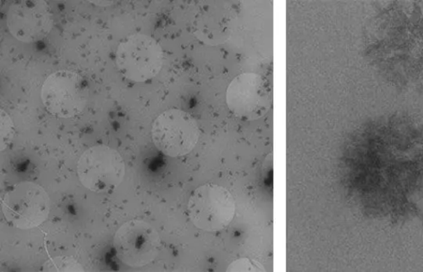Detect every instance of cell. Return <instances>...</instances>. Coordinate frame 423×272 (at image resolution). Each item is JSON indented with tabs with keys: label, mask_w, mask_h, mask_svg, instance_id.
I'll list each match as a JSON object with an SVG mask.
<instances>
[{
	"label": "cell",
	"mask_w": 423,
	"mask_h": 272,
	"mask_svg": "<svg viewBox=\"0 0 423 272\" xmlns=\"http://www.w3.org/2000/svg\"><path fill=\"white\" fill-rule=\"evenodd\" d=\"M360 183L374 217L411 212L423 189V127L404 114L367 122L361 134Z\"/></svg>",
	"instance_id": "1"
},
{
	"label": "cell",
	"mask_w": 423,
	"mask_h": 272,
	"mask_svg": "<svg viewBox=\"0 0 423 272\" xmlns=\"http://www.w3.org/2000/svg\"><path fill=\"white\" fill-rule=\"evenodd\" d=\"M365 53L379 75L395 86L423 76V7L394 2L367 24Z\"/></svg>",
	"instance_id": "2"
},
{
	"label": "cell",
	"mask_w": 423,
	"mask_h": 272,
	"mask_svg": "<svg viewBox=\"0 0 423 272\" xmlns=\"http://www.w3.org/2000/svg\"><path fill=\"white\" fill-rule=\"evenodd\" d=\"M4 218L21 230L37 228L49 217L51 201L45 189L33 181H21L8 188L1 200Z\"/></svg>",
	"instance_id": "3"
},
{
	"label": "cell",
	"mask_w": 423,
	"mask_h": 272,
	"mask_svg": "<svg viewBox=\"0 0 423 272\" xmlns=\"http://www.w3.org/2000/svg\"><path fill=\"white\" fill-rule=\"evenodd\" d=\"M41 98L46 110L55 118H75L88 105L89 84L75 71H58L51 73L43 83Z\"/></svg>",
	"instance_id": "4"
},
{
	"label": "cell",
	"mask_w": 423,
	"mask_h": 272,
	"mask_svg": "<svg viewBox=\"0 0 423 272\" xmlns=\"http://www.w3.org/2000/svg\"><path fill=\"white\" fill-rule=\"evenodd\" d=\"M78 179L84 188L94 193H109L122 184L126 166L121 154L106 145L90 147L76 164Z\"/></svg>",
	"instance_id": "5"
},
{
	"label": "cell",
	"mask_w": 423,
	"mask_h": 272,
	"mask_svg": "<svg viewBox=\"0 0 423 272\" xmlns=\"http://www.w3.org/2000/svg\"><path fill=\"white\" fill-rule=\"evenodd\" d=\"M187 210L194 226L206 232H218L230 226L234 218L236 203L225 188L206 183L194 190Z\"/></svg>",
	"instance_id": "6"
},
{
	"label": "cell",
	"mask_w": 423,
	"mask_h": 272,
	"mask_svg": "<svg viewBox=\"0 0 423 272\" xmlns=\"http://www.w3.org/2000/svg\"><path fill=\"white\" fill-rule=\"evenodd\" d=\"M164 54L157 40L146 34H133L120 43L115 53L116 68L126 79L144 83L161 71Z\"/></svg>",
	"instance_id": "7"
},
{
	"label": "cell",
	"mask_w": 423,
	"mask_h": 272,
	"mask_svg": "<svg viewBox=\"0 0 423 272\" xmlns=\"http://www.w3.org/2000/svg\"><path fill=\"white\" fill-rule=\"evenodd\" d=\"M200 135L196 119L180 109L163 111L155 118L152 127L155 148L171 158L184 157L192 152Z\"/></svg>",
	"instance_id": "8"
},
{
	"label": "cell",
	"mask_w": 423,
	"mask_h": 272,
	"mask_svg": "<svg viewBox=\"0 0 423 272\" xmlns=\"http://www.w3.org/2000/svg\"><path fill=\"white\" fill-rule=\"evenodd\" d=\"M273 102L268 80L257 73H243L232 80L226 91L228 109L236 118L252 122L267 114Z\"/></svg>",
	"instance_id": "9"
},
{
	"label": "cell",
	"mask_w": 423,
	"mask_h": 272,
	"mask_svg": "<svg viewBox=\"0 0 423 272\" xmlns=\"http://www.w3.org/2000/svg\"><path fill=\"white\" fill-rule=\"evenodd\" d=\"M161 247L158 232L144 220L132 219L125 222L114 237L116 257L133 269L144 267L154 262Z\"/></svg>",
	"instance_id": "10"
},
{
	"label": "cell",
	"mask_w": 423,
	"mask_h": 272,
	"mask_svg": "<svg viewBox=\"0 0 423 272\" xmlns=\"http://www.w3.org/2000/svg\"><path fill=\"white\" fill-rule=\"evenodd\" d=\"M239 12V4L235 1L198 2L192 17V33L198 41L207 46L223 45L232 37Z\"/></svg>",
	"instance_id": "11"
},
{
	"label": "cell",
	"mask_w": 423,
	"mask_h": 272,
	"mask_svg": "<svg viewBox=\"0 0 423 272\" xmlns=\"http://www.w3.org/2000/svg\"><path fill=\"white\" fill-rule=\"evenodd\" d=\"M7 25L12 36L24 43L43 40L54 25L53 11L44 0H20L11 3Z\"/></svg>",
	"instance_id": "12"
},
{
	"label": "cell",
	"mask_w": 423,
	"mask_h": 272,
	"mask_svg": "<svg viewBox=\"0 0 423 272\" xmlns=\"http://www.w3.org/2000/svg\"><path fill=\"white\" fill-rule=\"evenodd\" d=\"M42 271L47 272H84V266L74 257L60 256L51 257L44 262Z\"/></svg>",
	"instance_id": "13"
},
{
	"label": "cell",
	"mask_w": 423,
	"mask_h": 272,
	"mask_svg": "<svg viewBox=\"0 0 423 272\" xmlns=\"http://www.w3.org/2000/svg\"><path fill=\"white\" fill-rule=\"evenodd\" d=\"M15 125L6 111L0 110V150L4 151L15 137Z\"/></svg>",
	"instance_id": "14"
},
{
	"label": "cell",
	"mask_w": 423,
	"mask_h": 272,
	"mask_svg": "<svg viewBox=\"0 0 423 272\" xmlns=\"http://www.w3.org/2000/svg\"><path fill=\"white\" fill-rule=\"evenodd\" d=\"M227 271L230 272H265L264 266L260 262L250 258H240L232 262L227 266Z\"/></svg>",
	"instance_id": "15"
},
{
	"label": "cell",
	"mask_w": 423,
	"mask_h": 272,
	"mask_svg": "<svg viewBox=\"0 0 423 272\" xmlns=\"http://www.w3.org/2000/svg\"><path fill=\"white\" fill-rule=\"evenodd\" d=\"M89 2L94 4V6L103 7L111 6L115 3L114 1H106V0H99V1H96V0H94V1Z\"/></svg>",
	"instance_id": "16"
}]
</instances>
